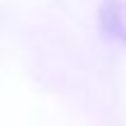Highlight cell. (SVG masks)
<instances>
[{
  "instance_id": "cell-1",
  "label": "cell",
  "mask_w": 126,
  "mask_h": 126,
  "mask_svg": "<svg viewBox=\"0 0 126 126\" xmlns=\"http://www.w3.org/2000/svg\"><path fill=\"white\" fill-rule=\"evenodd\" d=\"M103 28L126 45V0H108L100 9Z\"/></svg>"
}]
</instances>
